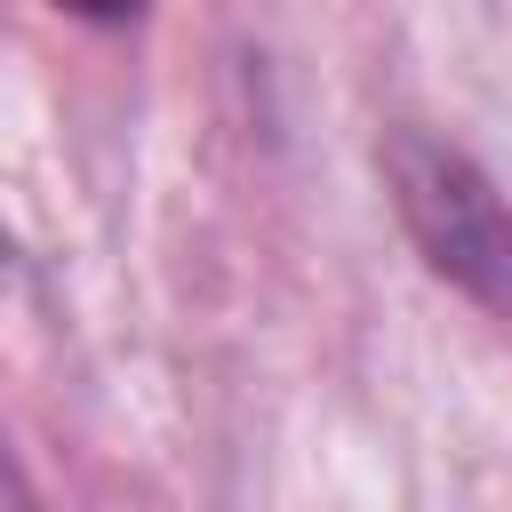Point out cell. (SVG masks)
<instances>
[{
    "label": "cell",
    "mask_w": 512,
    "mask_h": 512,
    "mask_svg": "<svg viewBox=\"0 0 512 512\" xmlns=\"http://www.w3.org/2000/svg\"><path fill=\"white\" fill-rule=\"evenodd\" d=\"M384 184H392V208H400L408 240L424 248V264L440 280H456L472 304L512 320V208L496 200V184L424 128L384 136Z\"/></svg>",
    "instance_id": "1"
}]
</instances>
